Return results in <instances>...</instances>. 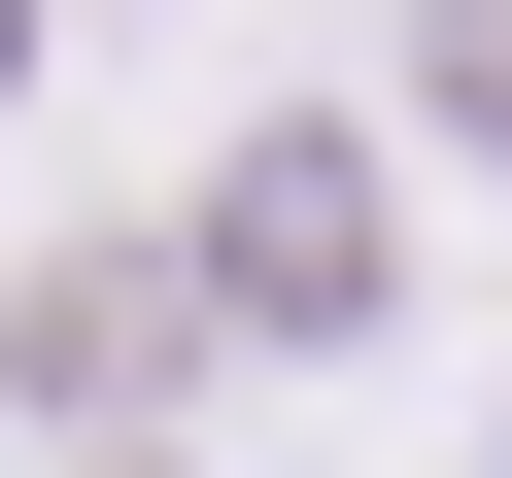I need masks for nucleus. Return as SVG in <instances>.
Returning a JSON list of instances; mask_svg holds the SVG:
<instances>
[{"mask_svg": "<svg viewBox=\"0 0 512 478\" xmlns=\"http://www.w3.org/2000/svg\"><path fill=\"white\" fill-rule=\"evenodd\" d=\"M205 308H239V342H342V308H376V205H342V137H239V205H205Z\"/></svg>", "mask_w": 512, "mask_h": 478, "instance_id": "nucleus-1", "label": "nucleus"}, {"mask_svg": "<svg viewBox=\"0 0 512 478\" xmlns=\"http://www.w3.org/2000/svg\"><path fill=\"white\" fill-rule=\"evenodd\" d=\"M444 137H512V0H444Z\"/></svg>", "mask_w": 512, "mask_h": 478, "instance_id": "nucleus-2", "label": "nucleus"}, {"mask_svg": "<svg viewBox=\"0 0 512 478\" xmlns=\"http://www.w3.org/2000/svg\"><path fill=\"white\" fill-rule=\"evenodd\" d=\"M0 103H35V0H0Z\"/></svg>", "mask_w": 512, "mask_h": 478, "instance_id": "nucleus-3", "label": "nucleus"}]
</instances>
